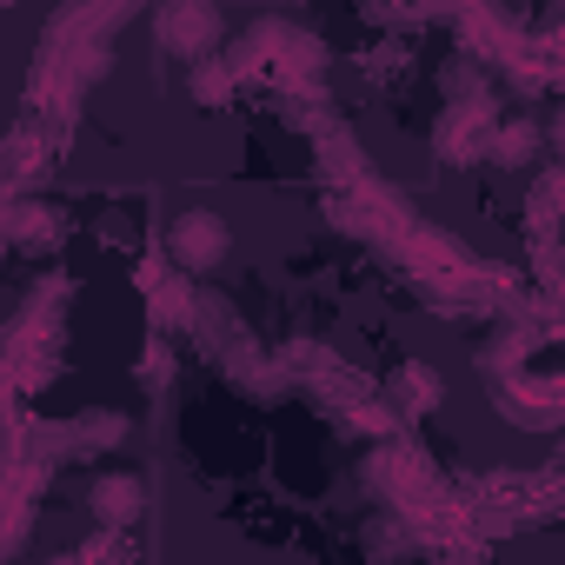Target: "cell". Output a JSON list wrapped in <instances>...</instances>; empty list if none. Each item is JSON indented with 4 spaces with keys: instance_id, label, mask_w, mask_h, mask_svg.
<instances>
[{
    "instance_id": "1",
    "label": "cell",
    "mask_w": 565,
    "mask_h": 565,
    "mask_svg": "<svg viewBox=\"0 0 565 565\" xmlns=\"http://www.w3.org/2000/svg\"><path fill=\"white\" fill-rule=\"evenodd\" d=\"M226 253V226L213 213H180L173 220V259L180 266H213Z\"/></svg>"
},
{
    "instance_id": "2",
    "label": "cell",
    "mask_w": 565,
    "mask_h": 565,
    "mask_svg": "<svg viewBox=\"0 0 565 565\" xmlns=\"http://www.w3.org/2000/svg\"><path fill=\"white\" fill-rule=\"evenodd\" d=\"M167 41H173L180 54H186V47L200 54V47L213 41V8H206V0H180V8H173V21H167Z\"/></svg>"
},
{
    "instance_id": "3",
    "label": "cell",
    "mask_w": 565,
    "mask_h": 565,
    "mask_svg": "<svg viewBox=\"0 0 565 565\" xmlns=\"http://www.w3.org/2000/svg\"><path fill=\"white\" fill-rule=\"evenodd\" d=\"M94 505H100V519H134L140 512V486L134 479H100L94 486Z\"/></svg>"
}]
</instances>
